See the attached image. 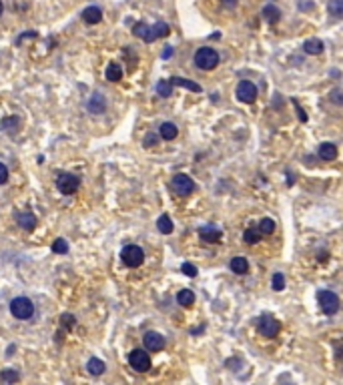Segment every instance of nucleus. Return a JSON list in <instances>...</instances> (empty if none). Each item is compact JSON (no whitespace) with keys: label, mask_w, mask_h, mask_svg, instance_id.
I'll return each instance as SVG.
<instances>
[{"label":"nucleus","mask_w":343,"mask_h":385,"mask_svg":"<svg viewBox=\"0 0 343 385\" xmlns=\"http://www.w3.org/2000/svg\"><path fill=\"white\" fill-rule=\"evenodd\" d=\"M173 55V48L171 46H165V53H162V58H169Z\"/></svg>","instance_id":"nucleus-37"},{"label":"nucleus","mask_w":343,"mask_h":385,"mask_svg":"<svg viewBox=\"0 0 343 385\" xmlns=\"http://www.w3.org/2000/svg\"><path fill=\"white\" fill-rule=\"evenodd\" d=\"M121 259H123V263H125L126 267L135 269V267H141V265H143L144 253H143V249L137 247V245H126V247L123 249V253H121Z\"/></svg>","instance_id":"nucleus-6"},{"label":"nucleus","mask_w":343,"mask_h":385,"mask_svg":"<svg viewBox=\"0 0 343 385\" xmlns=\"http://www.w3.org/2000/svg\"><path fill=\"white\" fill-rule=\"evenodd\" d=\"M297 112H299V119H301V121L305 123V121H307V114H305V112H303V110H301L299 107H297Z\"/></svg>","instance_id":"nucleus-39"},{"label":"nucleus","mask_w":343,"mask_h":385,"mask_svg":"<svg viewBox=\"0 0 343 385\" xmlns=\"http://www.w3.org/2000/svg\"><path fill=\"white\" fill-rule=\"evenodd\" d=\"M223 2H225V6H227V8H233V6L237 4V0H223Z\"/></svg>","instance_id":"nucleus-38"},{"label":"nucleus","mask_w":343,"mask_h":385,"mask_svg":"<svg viewBox=\"0 0 343 385\" xmlns=\"http://www.w3.org/2000/svg\"><path fill=\"white\" fill-rule=\"evenodd\" d=\"M128 363L139 373H146L151 369V365H153L149 353H146L144 349H133V351H130V353H128Z\"/></svg>","instance_id":"nucleus-4"},{"label":"nucleus","mask_w":343,"mask_h":385,"mask_svg":"<svg viewBox=\"0 0 343 385\" xmlns=\"http://www.w3.org/2000/svg\"><path fill=\"white\" fill-rule=\"evenodd\" d=\"M323 42L319 40V38H309V40H305L303 42V50L307 55H321L323 53Z\"/></svg>","instance_id":"nucleus-18"},{"label":"nucleus","mask_w":343,"mask_h":385,"mask_svg":"<svg viewBox=\"0 0 343 385\" xmlns=\"http://www.w3.org/2000/svg\"><path fill=\"white\" fill-rule=\"evenodd\" d=\"M263 18L269 24H277V22H279V18H281V12H279V8H277L275 4H267L263 8Z\"/></svg>","instance_id":"nucleus-20"},{"label":"nucleus","mask_w":343,"mask_h":385,"mask_svg":"<svg viewBox=\"0 0 343 385\" xmlns=\"http://www.w3.org/2000/svg\"><path fill=\"white\" fill-rule=\"evenodd\" d=\"M53 251H54V253H67V251H69V243L67 241H64V239H56L54 243H53Z\"/></svg>","instance_id":"nucleus-31"},{"label":"nucleus","mask_w":343,"mask_h":385,"mask_svg":"<svg viewBox=\"0 0 343 385\" xmlns=\"http://www.w3.org/2000/svg\"><path fill=\"white\" fill-rule=\"evenodd\" d=\"M195 64H197L201 71H213L215 66L219 64L217 50L215 48H209V46L199 48L197 53H195Z\"/></svg>","instance_id":"nucleus-1"},{"label":"nucleus","mask_w":343,"mask_h":385,"mask_svg":"<svg viewBox=\"0 0 343 385\" xmlns=\"http://www.w3.org/2000/svg\"><path fill=\"white\" fill-rule=\"evenodd\" d=\"M6 181H8V169H6L2 163H0V185H4Z\"/></svg>","instance_id":"nucleus-35"},{"label":"nucleus","mask_w":343,"mask_h":385,"mask_svg":"<svg viewBox=\"0 0 343 385\" xmlns=\"http://www.w3.org/2000/svg\"><path fill=\"white\" fill-rule=\"evenodd\" d=\"M279 329H281L279 321H277L275 317H271V315H263V317H259V319H257V331L261 333V335H265V337H275L277 333H279Z\"/></svg>","instance_id":"nucleus-7"},{"label":"nucleus","mask_w":343,"mask_h":385,"mask_svg":"<svg viewBox=\"0 0 343 385\" xmlns=\"http://www.w3.org/2000/svg\"><path fill=\"white\" fill-rule=\"evenodd\" d=\"M181 271H183L187 277H195V275H197V267H195L193 263H183Z\"/></svg>","instance_id":"nucleus-34"},{"label":"nucleus","mask_w":343,"mask_h":385,"mask_svg":"<svg viewBox=\"0 0 343 385\" xmlns=\"http://www.w3.org/2000/svg\"><path fill=\"white\" fill-rule=\"evenodd\" d=\"M319 157L323 161H335L337 159V147L333 143H323L319 145Z\"/></svg>","instance_id":"nucleus-16"},{"label":"nucleus","mask_w":343,"mask_h":385,"mask_svg":"<svg viewBox=\"0 0 343 385\" xmlns=\"http://www.w3.org/2000/svg\"><path fill=\"white\" fill-rule=\"evenodd\" d=\"M231 271L237 275H245L249 271V261L245 257H233L231 259Z\"/></svg>","instance_id":"nucleus-21"},{"label":"nucleus","mask_w":343,"mask_h":385,"mask_svg":"<svg viewBox=\"0 0 343 385\" xmlns=\"http://www.w3.org/2000/svg\"><path fill=\"white\" fill-rule=\"evenodd\" d=\"M177 301H179V305H183V307H193L195 293L191 289H181V291L177 293Z\"/></svg>","instance_id":"nucleus-24"},{"label":"nucleus","mask_w":343,"mask_h":385,"mask_svg":"<svg viewBox=\"0 0 343 385\" xmlns=\"http://www.w3.org/2000/svg\"><path fill=\"white\" fill-rule=\"evenodd\" d=\"M329 12L333 16H343V0H333V2H329Z\"/></svg>","instance_id":"nucleus-30"},{"label":"nucleus","mask_w":343,"mask_h":385,"mask_svg":"<svg viewBox=\"0 0 343 385\" xmlns=\"http://www.w3.org/2000/svg\"><path fill=\"white\" fill-rule=\"evenodd\" d=\"M271 285H273V291H283L285 289V277H283V273H275Z\"/></svg>","instance_id":"nucleus-29"},{"label":"nucleus","mask_w":343,"mask_h":385,"mask_svg":"<svg viewBox=\"0 0 343 385\" xmlns=\"http://www.w3.org/2000/svg\"><path fill=\"white\" fill-rule=\"evenodd\" d=\"M157 227H159V231L162 233V235H171V233H173V221H171V217H169V215H161L159 221H157Z\"/></svg>","instance_id":"nucleus-26"},{"label":"nucleus","mask_w":343,"mask_h":385,"mask_svg":"<svg viewBox=\"0 0 343 385\" xmlns=\"http://www.w3.org/2000/svg\"><path fill=\"white\" fill-rule=\"evenodd\" d=\"M317 301H319V307H321V311L325 315H335L339 311V305H341L339 297L333 291H327V289H323V291L317 293Z\"/></svg>","instance_id":"nucleus-3"},{"label":"nucleus","mask_w":343,"mask_h":385,"mask_svg":"<svg viewBox=\"0 0 343 385\" xmlns=\"http://www.w3.org/2000/svg\"><path fill=\"white\" fill-rule=\"evenodd\" d=\"M155 141H157L155 137H146V141H144V143H146V147H151V145H155Z\"/></svg>","instance_id":"nucleus-41"},{"label":"nucleus","mask_w":343,"mask_h":385,"mask_svg":"<svg viewBox=\"0 0 343 385\" xmlns=\"http://www.w3.org/2000/svg\"><path fill=\"white\" fill-rule=\"evenodd\" d=\"M159 135H161V139H165V141H173L179 135V128L173 123H162L161 128H159Z\"/></svg>","instance_id":"nucleus-17"},{"label":"nucleus","mask_w":343,"mask_h":385,"mask_svg":"<svg viewBox=\"0 0 343 385\" xmlns=\"http://www.w3.org/2000/svg\"><path fill=\"white\" fill-rule=\"evenodd\" d=\"M157 92H159L162 98L171 96V94H173V85H171V80H159V82H157Z\"/></svg>","instance_id":"nucleus-27"},{"label":"nucleus","mask_w":343,"mask_h":385,"mask_svg":"<svg viewBox=\"0 0 343 385\" xmlns=\"http://www.w3.org/2000/svg\"><path fill=\"white\" fill-rule=\"evenodd\" d=\"M60 321H62V325H67V327H72V325H74V317L67 313V315H62V317H60Z\"/></svg>","instance_id":"nucleus-36"},{"label":"nucleus","mask_w":343,"mask_h":385,"mask_svg":"<svg viewBox=\"0 0 343 385\" xmlns=\"http://www.w3.org/2000/svg\"><path fill=\"white\" fill-rule=\"evenodd\" d=\"M83 20L87 24H99L103 20V10L96 8V6H87L83 10Z\"/></svg>","instance_id":"nucleus-13"},{"label":"nucleus","mask_w":343,"mask_h":385,"mask_svg":"<svg viewBox=\"0 0 343 385\" xmlns=\"http://www.w3.org/2000/svg\"><path fill=\"white\" fill-rule=\"evenodd\" d=\"M199 237L205 243H219L223 239V231L217 229L215 225H205V227L199 229Z\"/></svg>","instance_id":"nucleus-12"},{"label":"nucleus","mask_w":343,"mask_h":385,"mask_svg":"<svg viewBox=\"0 0 343 385\" xmlns=\"http://www.w3.org/2000/svg\"><path fill=\"white\" fill-rule=\"evenodd\" d=\"M171 85H173V87H183V89H189V91H193V92H201V87L197 85V82L189 80V78L175 76V78H171Z\"/></svg>","instance_id":"nucleus-22"},{"label":"nucleus","mask_w":343,"mask_h":385,"mask_svg":"<svg viewBox=\"0 0 343 385\" xmlns=\"http://www.w3.org/2000/svg\"><path fill=\"white\" fill-rule=\"evenodd\" d=\"M337 357H343V343H337Z\"/></svg>","instance_id":"nucleus-40"},{"label":"nucleus","mask_w":343,"mask_h":385,"mask_svg":"<svg viewBox=\"0 0 343 385\" xmlns=\"http://www.w3.org/2000/svg\"><path fill=\"white\" fill-rule=\"evenodd\" d=\"M143 343H144L146 351H161L162 347H165V337L157 331H146L144 337H143Z\"/></svg>","instance_id":"nucleus-11"},{"label":"nucleus","mask_w":343,"mask_h":385,"mask_svg":"<svg viewBox=\"0 0 343 385\" xmlns=\"http://www.w3.org/2000/svg\"><path fill=\"white\" fill-rule=\"evenodd\" d=\"M237 98L241 100V103H245V105L255 103V98H257V87L253 85L251 80H241L239 87H237Z\"/></svg>","instance_id":"nucleus-9"},{"label":"nucleus","mask_w":343,"mask_h":385,"mask_svg":"<svg viewBox=\"0 0 343 385\" xmlns=\"http://www.w3.org/2000/svg\"><path fill=\"white\" fill-rule=\"evenodd\" d=\"M10 313L12 317L16 319H30L32 315H35V305H32V301L28 297H16L10 301Z\"/></svg>","instance_id":"nucleus-2"},{"label":"nucleus","mask_w":343,"mask_h":385,"mask_svg":"<svg viewBox=\"0 0 343 385\" xmlns=\"http://www.w3.org/2000/svg\"><path fill=\"white\" fill-rule=\"evenodd\" d=\"M16 223H18L24 231H32L36 227V217L32 213H16Z\"/></svg>","instance_id":"nucleus-14"},{"label":"nucleus","mask_w":343,"mask_h":385,"mask_svg":"<svg viewBox=\"0 0 343 385\" xmlns=\"http://www.w3.org/2000/svg\"><path fill=\"white\" fill-rule=\"evenodd\" d=\"M87 369H89L90 375H103L105 369H107V365H105V361H101V359L90 357L89 363H87Z\"/></svg>","instance_id":"nucleus-23"},{"label":"nucleus","mask_w":343,"mask_h":385,"mask_svg":"<svg viewBox=\"0 0 343 385\" xmlns=\"http://www.w3.org/2000/svg\"><path fill=\"white\" fill-rule=\"evenodd\" d=\"M105 76H107V80H110V82H119V80L123 78V69H121V64L110 62V64L107 66V71H105Z\"/></svg>","instance_id":"nucleus-19"},{"label":"nucleus","mask_w":343,"mask_h":385,"mask_svg":"<svg viewBox=\"0 0 343 385\" xmlns=\"http://www.w3.org/2000/svg\"><path fill=\"white\" fill-rule=\"evenodd\" d=\"M329 100H331V103H335V105H343V91L341 89H333L329 92Z\"/></svg>","instance_id":"nucleus-32"},{"label":"nucleus","mask_w":343,"mask_h":385,"mask_svg":"<svg viewBox=\"0 0 343 385\" xmlns=\"http://www.w3.org/2000/svg\"><path fill=\"white\" fill-rule=\"evenodd\" d=\"M80 187V179L72 173H60L56 177V189L62 193V195H74Z\"/></svg>","instance_id":"nucleus-5"},{"label":"nucleus","mask_w":343,"mask_h":385,"mask_svg":"<svg viewBox=\"0 0 343 385\" xmlns=\"http://www.w3.org/2000/svg\"><path fill=\"white\" fill-rule=\"evenodd\" d=\"M259 231L263 233V235H271V233H275V221L269 219V217L261 219V221H259Z\"/></svg>","instance_id":"nucleus-28"},{"label":"nucleus","mask_w":343,"mask_h":385,"mask_svg":"<svg viewBox=\"0 0 343 385\" xmlns=\"http://www.w3.org/2000/svg\"><path fill=\"white\" fill-rule=\"evenodd\" d=\"M261 235H263V233L259 231V227H249L247 231H245L243 241L247 243V245H255V243H259V241H261Z\"/></svg>","instance_id":"nucleus-25"},{"label":"nucleus","mask_w":343,"mask_h":385,"mask_svg":"<svg viewBox=\"0 0 343 385\" xmlns=\"http://www.w3.org/2000/svg\"><path fill=\"white\" fill-rule=\"evenodd\" d=\"M105 109H107V100H105V96H101V94H92V96H90V100H89V110H90V112H94V114H101V112H105Z\"/></svg>","instance_id":"nucleus-15"},{"label":"nucleus","mask_w":343,"mask_h":385,"mask_svg":"<svg viewBox=\"0 0 343 385\" xmlns=\"http://www.w3.org/2000/svg\"><path fill=\"white\" fill-rule=\"evenodd\" d=\"M169 32H171V28H169V24L167 22H157L155 26H149L146 28V35H144V42H155L157 38H165V37H169Z\"/></svg>","instance_id":"nucleus-10"},{"label":"nucleus","mask_w":343,"mask_h":385,"mask_svg":"<svg viewBox=\"0 0 343 385\" xmlns=\"http://www.w3.org/2000/svg\"><path fill=\"white\" fill-rule=\"evenodd\" d=\"M171 189H173L177 195L187 197V195H191V193L195 191V183H193L191 177H187V175H183V173H179V175H175L173 181H171Z\"/></svg>","instance_id":"nucleus-8"},{"label":"nucleus","mask_w":343,"mask_h":385,"mask_svg":"<svg viewBox=\"0 0 343 385\" xmlns=\"http://www.w3.org/2000/svg\"><path fill=\"white\" fill-rule=\"evenodd\" d=\"M2 10H4V4H2V0H0V16H2Z\"/></svg>","instance_id":"nucleus-42"},{"label":"nucleus","mask_w":343,"mask_h":385,"mask_svg":"<svg viewBox=\"0 0 343 385\" xmlns=\"http://www.w3.org/2000/svg\"><path fill=\"white\" fill-rule=\"evenodd\" d=\"M0 379L2 381H18V373H16L14 369H4L2 373H0Z\"/></svg>","instance_id":"nucleus-33"}]
</instances>
